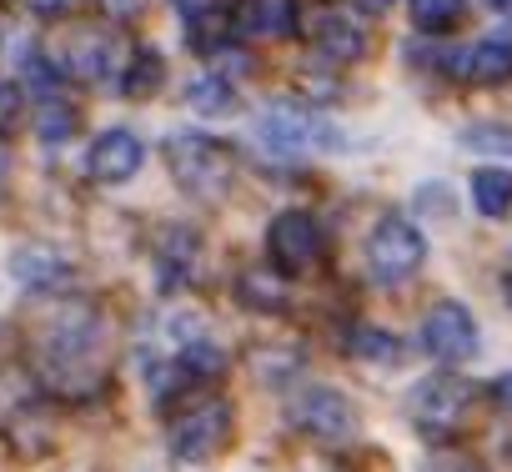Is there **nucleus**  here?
<instances>
[{
  "label": "nucleus",
  "mask_w": 512,
  "mask_h": 472,
  "mask_svg": "<svg viewBox=\"0 0 512 472\" xmlns=\"http://www.w3.org/2000/svg\"><path fill=\"white\" fill-rule=\"evenodd\" d=\"M36 126H41L46 141H66V136L76 131V111H71V106H41Z\"/></svg>",
  "instance_id": "5701e85b"
},
{
  "label": "nucleus",
  "mask_w": 512,
  "mask_h": 472,
  "mask_svg": "<svg viewBox=\"0 0 512 472\" xmlns=\"http://www.w3.org/2000/svg\"><path fill=\"white\" fill-rule=\"evenodd\" d=\"M467 196H472L477 216H487V221L512 216V171H502V166H482V171H472Z\"/></svg>",
  "instance_id": "2eb2a0df"
},
{
  "label": "nucleus",
  "mask_w": 512,
  "mask_h": 472,
  "mask_svg": "<svg viewBox=\"0 0 512 472\" xmlns=\"http://www.w3.org/2000/svg\"><path fill=\"white\" fill-rule=\"evenodd\" d=\"M502 292H507V302H512V277H507V282H502Z\"/></svg>",
  "instance_id": "2f4dec72"
},
{
  "label": "nucleus",
  "mask_w": 512,
  "mask_h": 472,
  "mask_svg": "<svg viewBox=\"0 0 512 472\" xmlns=\"http://www.w3.org/2000/svg\"><path fill=\"white\" fill-rule=\"evenodd\" d=\"M417 337H422V352H427V357L457 367V362H467V357L477 352V317H472L462 302H432V307L422 312Z\"/></svg>",
  "instance_id": "423d86ee"
},
{
  "label": "nucleus",
  "mask_w": 512,
  "mask_h": 472,
  "mask_svg": "<svg viewBox=\"0 0 512 472\" xmlns=\"http://www.w3.org/2000/svg\"><path fill=\"white\" fill-rule=\"evenodd\" d=\"M186 106L196 116H226V111H236V86L216 71H201L186 81Z\"/></svg>",
  "instance_id": "f3484780"
},
{
  "label": "nucleus",
  "mask_w": 512,
  "mask_h": 472,
  "mask_svg": "<svg viewBox=\"0 0 512 472\" xmlns=\"http://www.w3.org/2000/svg\"><path fill=\"white\" fill-rule=\"evenodd\" d=\"M447 76H457L467 86H507L512 81V36H482L472 46H452Z\"/></svg>",
  "instance_id": "1a4fd4ad"
},
{
  "label": "nucleus",
  "mask_w": 512,
  "mask_h": 472,
  "mask_svg": "<svg viewBox=\"0 0 512 472\" xmlns=\"http://www.w3.org/2000/svg\"><path fill=\"white\" fill-rule=\"evenodd\" d=\"M6 272H11V282L21 292H36V297H51V292H61L71 282V262L56 247H46V242H21L6 257Z\"/></svg>",
  "instance_id": "9b49d317"
},
{
  "label": "nucleus",
  "mask_w": 512,
  "mask_h": 472,
  "mask_svg": "<svg viewBox=\"0 0 512 472\" xmlns=\"http://www.w3.org/2000/svg\"><path fill=\"white\" fill-rule=\"evenodd\" d=\"M487 11H512V0H482Z\"/></svg>",
  "instance_id": "c756f323"
},
{
  "label": "nucleus",
  "mask_w": 512,
  "mask_h": 472,
  "mask_svg": "<svg viewBox=\"0 0 512 472\" xmlns=\"http://www.w3.org/2000/svg\"><path fill=\"white\" fill-rule=\"evenodd\" d=\"M287 417H292L307 437H317V442H347V437L357 432V407H352V397L337 392V387H327V382H307V387L292 397Z\"/></svg>",
  "instance_id": "39448f33"
},
{
  "label": "nucleus",
  "mask_w": 512,
  "mask_h": 472,
  "mask_svg": "<svg viewBox=\"0 0 512 472\" xmlns=\"http://www.w3.org/2000/svg\"><path fill=\"white\" fill-rule=\"evenodd\" d=\"M176 11H181L191 26H201V21L211 16V0H176Z\"/></svg>",
  "instance_id": "a878e982"
},
{
  "label": "nucleus",
  "mask_w": 512,
  "mask_h": 472,
  "mask_svg": "<svg viewBox=\"0 0 512 472\" xmlns=\"http://www.w3.org/2000/svg\"><path fill=\"white\" fill-rule=\"evenodd\" d=\"M26 11H31V16H41V21H51V16L71 11V0H26Z\"/></svg>",
  "instance_id": "393cba45"
},
{
  "label": "nucleus",
  "mask_w": 512,
  "mask_h": 472,
  "mask_svg": "<svg viewBox=\"0 0 512 472\" xmlns=\"http://www.w3.org/2000/svg\"><path fill=\"white\" fill-rule=\"evenodd\" d=\"M196 257H201V236L186 231V226H171V231L161 236V247H156V272H161V282H166V287L191 282Z\"/></svg>",
  "instance_id": "4468645a"
},
{
  "label": "nucleus",
  "mask_w": 512,
  "mask_h": 472,
  "mask_svg": "<svg viewBox=\"0 0 512 472\" xmlns=\"http://www.w3.org/2000/svg\"><path fill=\"white\" fill-rule=\"evenodd\" d=\"M231 432H236L231 402H226V397H201V402H191V407L166 427V447H171L176 462H191V467H196V462L221 457L226 442H231Z\"/></svg>",
  "instance_id": "7ed1b4c3"
},
{
  "label": "nucleus",
  "mask_w": 512,
  "mask_h": 472,
  "mask_svg": "<svg viewBox=\"0 0 512 472\" xmlns=\"http://www.w3.org/2000/svg\"><path fill=\"white\" fill-rule=\"evenodd\" d=\"M407 11L422 31H447L462 16V0H407Z\"/></svg>",
  "instance_id": "412c9836"
},
{
  "label": "nucleus",
  "mask_w": 512,
  "mask_h": 472,
  "mask_svg": "<svg viewBox=\"0 0 512 472\" xmlns=\"http://www.w3.org/2000/svg\"><path fill=\"white\" fill-rule=\"evenodd\" d=\"M166 166H171V176L191 191V196H201V201H216V196H226V186H231V151L221 146V141H211V136H201V131H176V136H166Z\"/></svg>",
  "instance_id": "f03ea898"
},
{
  "label": "nucleus",
  "mask_w": 512,
  "mask_h": 472,
  "mask_svg": "<svg viewBox=\"0 0 512 472\" xmlns=\"http://www.w3.org/2000/svg\"><path fill=\"white\" fill-rule=\"evenodd\" d=\"M161 76H166V61H161L156 51H136L131 66H126V76H121V96L141 101V96H151V91L161 86Z\"/></svg>",
  "instance_id": "aec40b11"
},
{
  "label": "nucleus",
  "mask_w": 512,
  "mask_h": 472,
  "mask_svg": "<svg viewBox=\"0 0 512 472\" xmlns=\"http://www.w3.org/2000/svg\"><path fill=\"white\" fill-rule=\"evenodd\" d=\"M267 252L282 272H312L327 252V236H322V221L312 211H282L272 226H267Z\"/></svg>",
  "instance_id": "0eeeda50"
},
{
  "label": "nucleus",
  "mask_w": 512,
  "mask_h": 472,
  "mask_svg": "<svg viewBox=\"0 0 512 472\" xmlns=\"http://www.w3.org/2000/svg\"><path fill=\"white\" fill-rule=\"evenodd\" d=\"M66 66L81 81H106L111 66H116V41L106 31H76L71 46H66Z\"/></svg>",
  "instance_id": "ddd939ff"
},
{
  "label": "nucleus",
  "mask_w": 512,
  "mask_h": 472,
  "mask_svg": "<svg viewBox=\"0 0 512 472\" xmlns=\"http://www.w3.org/2000/svg\"><path fill=\"white\" fill-rule=\"evenodd\" d=\"M492 402H497L502 412H512V372H502V377L492 382Z\"/></svg>",
  "instance_id": "bb28decb"
},
{
  "label": "nucleus",
  "mask_w": 512,
  "mask_h": 472,
  "mask_svg": "<svg viewBox=\"0 0 512 472\" xmlns=\"http://www.w3.org/2000/svg\"><path fill=\"white\" fill-rule=\"evenodd\" d=\"M352 6H357V11H367V16H382V11L392 6V0H352Z\"/></svg>",
  "instance_id": "cd10ccee"
},
{
  "label": "nucleus",
  "mask_w": 512,
  "mask_h": 472,
  "mask_svg": "<svg viewBox=\"0 0 512 472\" xmlns=\"http://www.w3.org/2000/svg\"><path fill=\"white\" fill-rule=\"evenodd\" d=\"M317 51L327 61H362L367 56V31L352 16H322L317 21Z\"/></svg>",
  "instance_id": "dca6fc26"
},
{
  "label": "nucleus",
  "mask_w": 512,
  "mask_h": 472,
  "mask_svg": "<svg viewBox=\"0 0 512 472\" xmlns=\"http://www.w3.org/2000/svg\"><path fill=\"white\" fill-rule=\"evenodd\" d=\"M21 81L36 86V91H51V86H56V66H51L41 51H31V56H21Z\"/></svg>",
  "instance_id": "b1692460"
},
{
  "label": "nucleus",
  "mask_w": 512,
  "mask_h": 472,
  "mask_svg": "<svg viewBox=\"0 0 512 472\" xmlns=\"http://www.w3.org/2000/svg\"><path fill=\"white\" fill-rule=\"evenodd\" d=\"M236 287H241V302L256 307V312H282V307H287V282L272 277V267H251V272H241Z\"/></svg>",
  "instance_id": "6ab92c4d"
},
{
  "label": "nucleus",
  "mask_w": 512,
  "mask_h": 472,
  "mask_svg": "<svg viewBox=\"0 0 512 472\" xmlns=\"http://www.w3.org/2000/svg\"><path fill=\"white\" fill-rule=\"evenodd\" d=\"M106 6H111V11H131V6H136V0H106Z\"/></svg>",
  "instance_id": "7c9ffc66"
},
{
  "label": "nucleus",
  "mask_w": 512,
  "mask_h": 472,
  "mask_svg": "<svg viewBox=\"0 0 512 472\" xmlns=\"http://www.w3.org/2000/svg\"><path fill=\"white\" fill-rule=\"evenodd\" d=\"M362 257H367V272H372L382 287H402V282H412V277L422 272V262H427V236H422L407 216L387 211V216H377V226L367 231Z\"/></svg>",
  "instance_id": "f257e3e1"
},
{
  "label": "nucleus",
  "mask_w": 512,
  "mask_h": 472,
  "mask_svg": "<svg viewBox=\"0 0 512 472\" xmlns=\"http://www.w3.org/2000/svg\"><path fill=\"white\" fill-rule=\"evenodd\" d=\"M462 141L472 151H487V156H512V126H467Z\"/></svg>",
  "instance_id": "4be33fe9"
},
{
  "label": "nucleus",
  "mask_w": 512,
  "mask_h": 472,
  "mask_svg": "<svg viewBox=\"0 0 512 472\" xmlns=\"http://www.w3.org/2000/svg\"><path fill=\"white\" fill-rule=\"evenodd\" d=\"M6 171H11V146L0 141V181H6Z\"/></svg>",
  "instance_id": "c85d7f7f"
},
{
  "label": "nucleus",
  "mask_w": 512,
  "mask_h": 472,
  "mask_svg": "<svg viewBox=\"0 0 512 472\" xmlns=\"http://www.w3.org/2000/svg\"><path fill=\"white\" fill-rule=\"evenodd\" d=\"M256 141L282 161H302V156H317L332 146V126L297 101H277V106L256 111Z\"/></svg>",
  "instance_id": "20e7f679"
},
{
  "label": "nucleus",
  "mask_w": 512,
  "mask_h": 472,
  "mask_svg": "<svg viewBox=\"0 0 512 472\" xmlns=\"http://www.w3.org/2000/svg\"><path fill=\"white\" fill-rule=\"evenodd\" d=\"M347 347H352V357H362L372 367H397L407 357V342L397 332H387V327H352Z\"/></svg>",
  "instance_id": "a211bd4d"
},
{
  "label": "nucleus",
  "mask_w": 512,
  "mask_h": 472,
  "mask_svg": "<svg viewBox=\"0 0 512 472\" xmlns=\"http://www.w3.org/2000/svg\"><path fill=\"white\" fill-rule=\"evenodd\" d=\"M141 161H146V146H141V136H136L131 126H111V131H101V136L91 141V151H86V171H91L101 186H121V181H131V176L141 171Z\"/></svg>",
  "instance_id": "9d476101"
},
{
  "label": "nucleus",
  "mask_w": 512,
  "mask_h": 472,
  "mask_svg": "<svg viewBox=\"0 0 512 472\" xmlns=\"http://www.w3.org/2000/svg\"><path fill=\"white\" fill-rule=\"evenodd\" d=\"M472 407V387L462 377H427L407 392V412L422 432H457Z\"/></svg>",
  "instance_id": "6e6552de"
},
{
  "label": "nucleus",
  "mask_w": 512,
  "mask_h": 472,
  "mask_svg": "<svg viewBox=\"0 0 512 472\" xmlns=\"http://www.w3.org/2000/svg\"><path fill=\"white\" fill-rule=\"evenodd\" d=\"M236 26L246 36H262V41H282L297 31V0H241Z\"/></svg>",
  "instance_id": "f8f14e48"
}]
</instances>
